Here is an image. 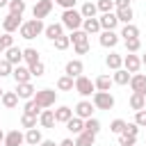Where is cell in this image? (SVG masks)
<instances>
[{
    "label": "cell",
    "instance_id": "26",
    "mask_svg": "<svg viewBox=\"0 0 146 146\" xmlns=\"http://www.w3.org/2000/svg\"><path fill=\"white\" fill-rule=\"evenodd\" d=\"M130 75H132V73H128L125 68H116L114 75H112V82H114V84H128V82H130Z\"/></svg>",
    "mask_w": 146,
    "mask_h": 146
},
{
    "label": "cell",
    "instance_id": "50",
    "mask_svg": "<svg viewBox=\"0 0 146 146\" xmlns=\"http://www.w3.org/2000/svg\"><path fill=\"white\" fill-rule=\"evenodd\" d=\"M55 2H57V5H59V7H64V9H73V7H75V2H78V0H55Z\"/></svg>",
    "mask_w": 146,
    "mask_h": 146
},
{
    "label": "cell",
    "instance_id": "18",
    "mask_svg": "<svg viewBox=\"0 0 146 146\" xmlns=\"http://www.w3.org/2000/svg\"><path fill=\"white\" fill-rule=\"evenodd\" d=\"M34 87L30 84V82H23V84H16V94H18V98H25V100H30V98H34Z\"/></svg>",
    "mask_w": 146,
    "mask_h": 146
},
{
    "label": "cell",
    "instance_id": "22",
    "mask_svg": "<svg viewBox=\"0 0 146 146\" xmlns=\"http://www.w3.org/2000/svg\"><path fill=\"white\" fill-rule=\"evenodd\" d=\"M0 100H2V105H5L7 110H14V107L18 105V94H16V91H5Z\"/></svg>",
    "mask_w": 146,
    "mask_h": 146
},
{
    "label": "cell",
    "instance_id": "27",
    "mask_svg": "<svg viewBox=\"0 0 146 146\" xmlns=\"http://www.w3.org/2000/svg\"><path fill=\"white\" fill-rule=\"evenodd\" d=\"M57 89H59V91H73V89H75V80H73L71 75H62V78L57 80Z\"/></svg>",
    "mask_w": 146,
    "mask_h": 146
},
{
    "label": "cell",
    "instance_id": "40",
    "mask_svg": "<svg viewBox=\"0 0 146 146\" xmlns=\"http://www.w3.org/2000/svg\"><path fill=\"white\" fill-rule=\"evenodd\" d=\"M27 68H30V73H32L34 78H41V75L46 73V66H43V62H36V64H30Z\"/></svg>",
    "mask_w": 146,
    "mask_h": 146
},
{
    "label": "cell",
    "instance_id": "17",
    "mask_svg": "<svg viewBox=\"0 0 146 146\" xmlns=\"http://www.w3.org/2000/svg\"><path fill=\"white\" fill-rule=\"evenodd\" d=\"M43 34H46L50 41H55L57 36H62V34H64V25H62V23H50V25H46Z\"/></svg>",
    "mask_w": 146,
    "mask_h": 146
},
{
    "label": "cell",
    "instance_id": "21",
    "mask_svg": "<svg viewBox=\"0 0 146 146\" xmlns=\"http://www.w3.org/2000/svg\"><path fill=\"white\" fill-rule=\"evenodd\" d=\"M112 84H114V82H112V78H110V75H105V73H103V75H98V78L94 80V87H96L98 91H110V87H112Z\"/></svg>",
    "mask_w": 146,
    "mask_h": 146
},
{
    "label": "cell",
    "instance_id": "10",
    "mask_svg": "<svg viewBox=\"0 0 146 146\" xmlns=\"http://www.w3.org/2000/svg\"><path fill=\"white\" fill-rule=\"evenodd\" d=\"M50 9H52V0H36L32 14H34V18H46L50 14Z\"/></svg>",
    "mask_w": 146,
    "mask_h": 146
},
{
    "label": "cell",
    "instance_id": "43",
    "mask_svg": "<svg viewBox=\"0 0 146 146\" xmlns=\"http://www.w3.org/2000/svg\"><path fill=\"white\" fill-rule=\"evenodd\" d=\"M135 141H137L135 135H125V132L119 135V144H121V146H135Z\"/></svg>",
    "mask_w": 146,
    "mask_h": 146
},
{
    "label": "cell",
    "instance_id": "33",
    "mask_svg": "<svg viewBox=\"0 0 146 146\" xmlns=\"http://www.w3.org/2000/svg\"><path fill=\"white\" fill-rule=\"evenodd\" d=\"M23 114H30V116H39V114H41V107L36 105V100H34V98H30V100L25 103Z\"/></svg>",
    "mask_w": 146,
    "mask_h": 146
},
{
    "label": "cell",
    "instance_id": "24",
    "mask_svg": "<svg viewBox=\"0 0 146 146\" xmlns=\"http://www.w3.org/2000/svg\"><path fill=\"white\" fill-rule=\"evenodd\" d=\"M71 116H73V110L66 107V105H62V107L55 110V121H57V123H66Z\"/></svg>",
    "mask_w": 146,
    "mask_h": 146
},
{
    "label": "cell",
    "instance_id": "39",
    "mask_svg": "<svg viewBox=\"0 0 146 146\" xmlns=\"http://www.w3.org/2000/svg\"><path fill=\"white\" fill-rule=\"evenodd\" d=\"M139 48H141L139 36H135V39H125V50H128V52H137Z\"/></svg>",
    "mask_w": 146,
    "mask_h": 146
},
{
    "label": "cell",
    "instance_id": "59",
    "mask_svg": "<svg viewBox=\"0 0 146 146\" xmlns=\"http://www.w3.org/2000/svg\"><path fill=\"white\" fill-rule=\"evenodd\" d=\"M2 2H5V5H9V0H2Z\"/></svg>",
    "mask_w": 146,
    "mask_h": 146
},
{
    "label": "cell",
    "instance_id": "3",
    "mask_svg": "<svg viewBox=\"0 0 146 146\" xmlns=\"http://www.w3.org/2000/svg\"><path fill=\"white\" fill-rule=\"evenodd\" d=\"M55 98H57V91H52V89H41V91H34V100H36V105H39L41 110H46V107L55 105Z\"/></svg>",
    "mask_w": 146,
    "mask_h": 146
},
{
    "label": "cell",
    "instance_id": "6",
    "mask_svg": "<svg viewBox=\"0 0 146 146\" xmlns=\"http://www.w3.org/2000/svg\"><path fill=\"white\" fill-rule=\"evenodd\" d=\"M123 68H125L128 73H139V68H141V59H139L135 52H128V55L123 57Z\"/></svg>",
    "mask_w": 146,
    "mask_h": 146
},
{
    "label": "cell",
    "instance_id": "13",
    "mask_svg": "<svg viewBox=\"0 0 146 146\" xmlns=\"http://www.w3.org/2000/svg\"><path fill=\"white\" fill-rule=\"evenodd\" d=\"M18 27H21V16H16V14H7L5 21H2V30L11 34V32H16Z\"/></svg>",
    "mask_w": 146,
    "mask_h": 146
},
{
    "label": "cell",
    "instance_id": "34",
    "mask_svg": "<svg viewBox=\"0 0 146 146\" xmlns=\"http://www.w3.org/2000/svg\"><path fill=\"white\" fill-rule=\"evenodd\" d=\"M84 130H87V132H91V135H98V132H100V121H98V119H94V116L84 119Z\"/></svg>",
    "mask_w": 146,
    "mask_h": 146
},
{
    "label": "cell",
    "instance_id": "1",
    "mask_svg": "<svg viewBox=\"0 0 146 146\" xmlns=\"http://www.w3.org/2000/svg\"><path fill=\"white\" fill-rule=\"evenodd\" d=\"M21 36L23 39H34V36H39L43 30H46V25H43V21L41 18H32V21H27V23H21Z\"/></svg>",
    "mask_w": 146,
    "mask_h": 146
},
{
    "label": "cell",
    "instance_id": "37",
    "mask_svg": "<svg viewBox=\"0 0 146 146\" xmlns=\"http://www.w3.org/2000/svg\"><path fill=\"white\" fill-rule=\"evenodd\" d=\"M23 59L27 62V66H30V64H36V62H41V59H39V52H36V48H25V50H23Z\"/></svg>",
    "mask_w": 146,
    "mask_h": 146
},
{
    "label": "cell",
    "instance_id": "32",
    "mask_svg": "<svg viewBox=\"0 0 146 146\" xmlns=\"http://www.w3.org/2000/svg\"><path fill=\"white\" fill-rule=\"evenodd\" d=\"M121 36H123V41L125 39H135V36H139V27L132 25V23H125L123 30H121Z\"/></svg>",
    "mask_w": 146,
    "mask_h": 146
},
{
    "label": "cell",
    "instance_id": "15",
    "mask_svg": "<svg viewBox=\"0 0 146 146\" xmlns=\"http://www.w3.org/2000/svg\"><path fill=\"white\" fill-rule=\"evenodd\" d=\"M2 144L5 146H21V144H25V135L18 132V130H11V132L5 135V141Z\"/></svg>",
    "mask_w": 146,
    "mask_h": 146
},
{
    "label": "cell",
    "instance_id": "52",
    "mask_svg": "<svg viewBox=\"0 0 146 146\" xmlns=\"http://www.w3.org/2000/svg\"><path fill=\"white\" fill-rule=\"evenodd\" d=\"M114 7H130V0H114Z\"/></svg>",
    "mask_w": 146,
    "mask_h": 146
},
{
    "label": "cell",
    "instance_id": "14",
    "mask_svg": "<svg viewBox=\"0 0 146 146\" xmlns=\"http://www.w3.org/2000/svg\"><path fill=\"white\" fill-rule=\"evenodd\" d=\"M91 114H94V103H91V100H80V103L75 105V116L89 119Z\"/></svg>",
    "mask_w": 146,
    "mask_h": 146
},
{
    "label": "cell",
    "instance_id": "41",
    "mask_svg": "<svg viewBox=\"0 0 146 146\" xmlns=\"http://www.w3.org/2000/svg\"><path fill=\"white\" fill-rule=\"evenodd\" d=\"M21 125H23V128H27V130H30V128H36V116L23 114V116H21Z\"/></svg>",
    "mask_w": 146,
    "mask_h": 146
},
{
    "label": "cell",
    "instance_id": "55",
    "mask_svg": "<svg viewBox=\"0 0 146 146\" xmlns=\"http://www.w3.org/2000/svg\"><path fill=\"white\" fill-rule=\"evenodd\" d=\"M2 141H5V132L0 130V144H2Z\"/></svg>",
    "mask_w": 146,
    "mask_h": 146
},
{
    "label": "cell",
    "instance_id": "31",
    "mask_svg": "<svg viewBox=\"0 0 146 146\" xmlns=\"http://www.w3.org/2000/svg\"><path fill=\"white\" fill-rule=\"evenodd\" d=\"M82 27H84L87 34H96V32H100V23H98V18H84V21H82Z\"/></svg>",
    "mask_w": 146,
    "mask_h": 146
},
{
    "label": "cell",
    "instance_id": "7",
    "mask_svg": "<svg viewBox=\"0 0 146 146\" xmlns=\"http://www.w3.org/2000/svg\"><path fill=\"white\" fill-rule=\"evenodd\" d=\"M130 89L146 96V75L144 73H132L130 75Z\"/></svg>",
    "mask_w": 146,
    "mask_h": 146
},
{
    "label": "cell",
    "instance_id": "19",
    "mask_svg": "<svg viewBox=\"0 0 146 146\" xmlns=\"http://www.w3.org/2000/svg\"><path fill=\"white\" fill-rule=\"evenodd\" d=\"M39 123H41V128H52V125L57 123V121H55V112H52V110H41Z\"/></svg>",
    "mask_w": 146,
    "mask_h": 146
},
{
    "label": "cell",
    "instance_id": "29",
    "mask_svg": "<svg viewBox=\"0 0 146 146\" xmlns=\"http://www.w3.org/2000/svg\"><path fill=\"white\" fill-rule=\"evenodd\" d=\"M94 141H96V135L82 130V132L78 135V139H75V146H94Z\"/></svg>",
    "mask_w": 146,
    "mask_h": 146
},
{
    "label": "cell",
    "instance_id": "48",
    "mask_svg": "<svg viewBox=\"0 0 146 146\" xmlns=\"http://www.w3.org/2000/svg\"><path fill=\"white\" fill-rule=\"evenodd\" d=\"M0 41H2V46H5V50H7L9 46H14V36H11L9 32H5V34L0 36Z\"/></svg>",
    "mask_w": 146,
    "mask_h": 146
},
{
    "label": "cell",
    "instance_id": "54",
    "mask_svg": "<svg viewBox=\"0 0 146 146\" xmlns=\"http://www.w3.org/2000/svg\"><path fill=\"white\" fill-rule=\"evenodd\" d=\"M39 146H57V144H55V141H50V139H43Z\"/></svg>",
    "mask_w": 146,
    "mask_h": 146
},
{
    "label": "cell",
    "instance_id": "49",
    "mask_svg": "<svg viewBox=\"0 0 146 146\" xmlns=\"http://www.w3.org/2000/svg\"><path fill=\"white\" fill-rule=\"evenodd\" d=\"M123 132H125V135H135V137H137V132H139V125H137V123H125Z\"/></svg>",
    "mask_w": 146,
    "mask_h": 146
},
{
    "label": "cell",
    "instance_id": "58",
    "mask_svg": "<svg viewBox=\"0 0 146 146\" xmlns=\"http://www.w3.org/2000/svg\"><path fill=\"white\" fill-rule=\"evenodd\" d=\"M0 7H5V2H2V0H0Z\"/></svg>",
    "mask_w": 146,
    "mask_h": 146
},
{
    "label": "cell",
    "instance_id": "51",
    "mask_svg": "<svg viewBox=\"0 0 146 146\" xmlns=\"http://www.w3.org/2000/svg\"><path fill=\"white\" fill-rule=\"evenodd\" d=\"M75 52H78V55L89 52V41H87V43H75Z\"/></svg>",
    "mask_w": 146,
    "mask_h": 146
},
{
    "label": "cell",
    "instance_id": "57",
    "mask_svg": "<svg viewBox=\"0 0 146 146\" xmlns=\"http://www.w3.org/2000/svg\"><path fill=\"white\" fill-rule=\"evenodd\" d=\"M141 64H144V66H146V55H144V57H141Z\"/></svg>",
    "mask_w": 146,
    "mask_h": 146
},
{
    "label": "cell",
    "instance_id": "45",
    "mask_svg": "<svg viewBox=\"0 0 146 146\" xmlns=\"http://www.w3.org/2000/svg\"><path fill=\"white\" fill-rule=\"evenodd\" d=\"M11 71H14V66H11L7 59H0V78H5V75H11Z\"/></svg>",
    "mask_w": 146,
    "mask_h": 146
},
{
    "label": "cell",
    "instance_id": "25",
    "mask_svg": "<svg viewBox=\"0 0 146 146\" xmlns=\"http://www.w3.org/2000/svg\"><path fill=\"white\" fill-rule=\"evenodd\" d=\"M105 64H107V68L116 71V68H121V66H123V57H121V55H116V52H110V55L105 57Z\"/></svg>",
    "mask_w": 146,
    "mask_h": 146
},
{
    "label": "cell",
    "instance_id": "9",
    "mask_svg": "<svg viewBox=\"0 0 146 146\" xmlns=\"http://www.w3.org/2000/svg\"><path fill=\"white\" fill-rule=\"evenodd\" d=\"M5 59H7L11 66H18V64L23 62V50H21L18 46H9V48L5 50Z\"/></svg>",
    "mask_w": 146,
    "mask_h": 146
},
{
    "label": "cell",
    "instance_id": "23",
    "mask_svg": "<svg viewBox=\"0 0 146 146\" xmlns=\"http://www.w3.org/2000/svg\"><path fill=\"white\" fill-rule=\"evenodd\" d=\"M130 107H132L135 112L144 110V107H146V96H144V94H137V91H132V96H130Z\"/></svg>",
    "mask_w": 146,
    "mask_h": 146
},
{
    "label": "cell",
    "instance_id": "20",
    "mask_svg": "<svg viewBox=\"0 0 146 146\" xmlns=\"http://www.w3.org/2000/svg\"><path fill=\"white\" fill-rule=\"evenodd\" d=\"M66 128H68L73 135H80V132L84 130V119H80V116H71V119L66 121Z\"/></svg>",
    "mask_w": 146,
    "mask_h": 146
},
{
    "label": "cell",
    "instance_id": "16",
    "mask_svg": "<svg viewBox=\"0 0 146 146\" xmlns=\"http://www.w3.org/2000/svg\"><path fill=\"white\" fill-rule=\"evenodd\" d=\"M82 71H84V64H82L80 59H71V62L66 64V68H64V73H66V75H71V78L82 75Z\"/></svg>",
    "mask_w": 146,
    "mask_h": 146
},
{
    "label": "cell",
    "instance_id": "46",
    "mask_svg": "<svg viewBox=\"0 0 146 146\" xmlns=\"http://www.w3.org/2000/svg\"><path fill=\"white\" fill-rule=\"evenodd\" d=\"M96 7H98L103 14H105V11H112V9H114V0H98Z\"/></svg>",
    "mask_w": 146,
    "mask_h": 146
},
{
    "label": "cell",
    "instance_id": "28",
    "mask_svg": "<svg viewBox=\"0 0 146 146\" xmlns=\"http://www.w3.org/2000/svg\"><path fill=\"white\" fill-rule=\"evenodd\" d=\"M41 141H43L41 132H39L36 128H30V130H27V135H25V144H30V146H39Z\"/></svg>",
    "mask_w": 146,
    "mask_h": 146
},
{
    "label": "cell",
    "instance_id": "36",
    "mask_svg": "<svg viewBox=\"0 0 146 146\" xmlns=\"http://www.w3.org/2000/svg\"><path fill=\"white\" fill-rule=\"evenodd\" d=\"M68 39L73 41V46H75V43H87V41H89V34H87L84 30H73Z\"/></svg>",
    "mask_w": 146,
    "mask_h": 146
},
{
    "label": "cell",
    "instance_id": "30",
    "mask_svg": "<svg viewBox=\"0 0 146 146\" xmlns=\"http://www.w3.org/2000/svg\"><path fill=\"white\" fill-rule=\"evenodd\" d=\"M116 18H119V23H130L132 21V7H116Z\"/></svg>",
    "mask_w": 146,
    "mask_h": 146
},
{
    "label": "cell",
    "instance_id": "47",
    "mask_svg": "<svg viewBox=\"0 0 146 146\" xmlns=\"http://www.w3.org/2000/svg\"><path fill=\"white\" fill-rule=\"evenodd\" d=\"M135 123H137L139 128H146V110H139V112L135 114Z\"/></svg>",
    "mask_w": 146,
    "mask_h": 146
},
{
    "label": "cell",
    "instance_id": "44",
    "mask_svg": "<svg viewBox=\"0 0 146 146\" xmlns=\"http://www.w3.org/2000/svg\"><path fill=\"white\" fill-rule=\"evenodd\" d=\"M68 43H71V39H68L66 34H62V36H57V39H55V48H57V50H66V48H68Z\"/></svg>",
    "mask_w": 146,
    "mask_h": 146
},
{
    "label": "cell",
    "instance_id": "8",
    "mask_svg": "<svg viewBox=\"0 0 146 146\" xmlns=\"http://www.w3.org/2000/svg\"><path fill=\"white\" fill-rule=\"evenodd\" d=\"M98 23H100V30H116L119 18H116V14H114V11H105V14L98 18Z\"/></svg>",
    "mask_w": 146,
    "mask_h": 146
},
{
    "label": "cell",
    "instance_id": "42",
    "mask_svg": "<svg viewBox=\"0 0 146 146\" xmlns=\"http://www.w3.org/2000/svg\"><path fill=\"white\" fill-rule=\"evenodd\" d=\"M123 128H125V121H123V119H114V121L110 123V130H112L114 135H121Z\"/></svg>",
    "mask_w": 146,
    "mask_h": 146
},
{
    "label": "cell",
    "instance_id": "2",
    "mask_svg": "<svg viewBox=\"0 0 146 146\" xmlns=\"http://www.w3.org/2000/svg\"><path fill=\"white\" fill-rule=\"evenodd\" d=\"M82 14L80 11H75V9H64V14H62V25L64 27H68L71 32L73 30H80V25H82Z\"/></svg>",
    "mask_w": 146,
    "mask_h": 146
},
{
    "label": "cell",
    "instance_id": "56",
    "mask_svg": "<svg viewBox=\"0 0 146 146\" xmlns=\"http://www.w3.org/2000/svg\"><path fill=\"white\" fill-rule=\"evenodd\" d=\"M0 52H5V46H2V41H0Z\"/></svg>",
    "mask_w": 146,
    "mask_h": 146
},
{
    "label": "cell",
    "instance_id": "5",
    "mask_svg": "<svg viewBox=\"0 0 146 146\" xmlns=\"http://www.w3.org/2000/svg\"><path fill=\"white\" fill-rule=\"evenodd\" d=\"M94 89H96V87H94V82H91L87 75H78V78H75V91H78L80 96H91Z\"/></svg>",
    "mask_w": 146,
    "mask_h": 146
},
{
    "label": "cell",
    "instance_id": "4",
    "mask_svg": "<svg viewBox=\"0 0 146 146\" xmlns=\"http://www.w3.org/2000/svg\"><path fill=\"white\" fill-rule=\"evenodd\" d=\"M91 103H94V107H98V110H112V107H114V96H112L110 91H96L94 98H91Z\"/></svg>",
    "mask_w": 146,
    "mask_h": 146
},
{
    "label": "cell",
    "instance_id": "60",
    "mask_svg": "<svg viewBox=\"0 0 146 146\" xmlns=\"http://www.w3.org/2000/svg\"><path fill=\"white\" fill-rule=\"evenodd\" d=\"M2 94H5V91H2V89H0V98H2Z\"/></svg>",
    "mask_w": 146,
    "mask_h": 146
},
{
    "label": "cell",
    "instance_id": "35",
    "mask_svg": "<svg viewBox=\"0 0 146 146\" xmlns=\"http://www.w3.org/2000/svg\"><path fill=\"white\" fill-rule=\"evenodd\" d=\"M96 11H98V7H96L94 2H84V5H82V9H80L82 18H96Z\"/></svg>",
    "mask_w": 146,
    "mask_h": 146
},
{
    "label": "cell",
    "instance_id": "61",
    "mask_svg": "<svg viewBox=\"0 0 146 146\" xmlns=\"http://www.w3.org/2000/svg\"><path fill=\"white\" fill-rule=\"evenodd\" d=\"M0 146H5V144H0Z\"/></svg>",
    "mask_w": 146,
    "mask_h": 146
},
{
    "label": "cell",
    "instance_id": "53",
    "mask_svg": "<svg viewBox=\"0 0 146 146\" xmlns=\"http://www.w3.org/2000/svg\"><path fill=\"white\" fill-rule=\"evenodd\" d=\"M57 146H75V141H73V139H62Z\"/></svg>",
    "mask_w": 146,
    "mask_h": 146
},
{
    "label": "cell",
    "instance_id": "12",
    "mask_svg": "<svg viewBox=\"0 0 146 146\" xmlns=\"http://www.w3.org/2000/svg\"><path fill=\"white\" fill-rule=\"evenodd\" d=\"M11 78L16 80V84H23V82H30V78H32V73H30V68L27 66H14V71H11Z\"/></svg>",
    "mask_w": 146,
    "mask_h": 146
},
{
    "label": "cell",
    "instance_id": "38",
    "mask_svg": "<svg viewBox=\"0 0 146 146\" xmlns=\"http://www.w3.org/2000/svg\"><path fill=\"white\" fill-rule=\"evenodd\" d=\"M23 11H25V0H9V14L23 16Z\"/></svg>",
    "mask_w": 146,
    "mask_h": 146
},
{
    "label": "cell",
    "instance_id": "11",
    "mask_svg": "<svg viewBox=\"0 0 146 146\" xmlns=\"http://www.w3.org/2000/svg\"><path fill=\"white\" fill-rule=\"evenodd\" d=\"M119 43V34L114 30H103L100 32V46L103 48H114Z\"/></svg>",
    "mask_w": 146,
    "mask_h": 146
}]
</instances>
